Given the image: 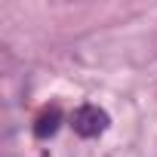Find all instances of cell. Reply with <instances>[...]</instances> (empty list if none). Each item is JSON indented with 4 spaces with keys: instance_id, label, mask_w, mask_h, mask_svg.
Instances as JSON below:
<instances>
[{
    "instance_id": "cell-1",
    "label": "cell",
    "mask_w": 157,
    "mask_h": 157,
    "mask_svg": "<svg viewBox=\"0 0 157 157\" xmlns=\"http://www.w3.org/2000/svg\"><path fill=\"white\" fill-rule=\"evenodd\" d=\"M108 114L99 108V105H83V108H77L74 111V120H71V126H74V132L77 136H83V139H96V136H102L105 129H108Z\"/></svg>"
},
{
    "instance_id": "cell-2",
    "label": "cell",
    "mask_w": 157,
    "mask_h": 157,
    "mask_svg": "<svg viewBox=\"0 0 157 157\" xmlns=\"http://www.w3.org/2000/svg\"><path fill=\"white\" fill-rule=\"evenodd\" d=\"M59 123H62V111H59V108H46V111L37 117V123H34V136H37V139H49V136L59 129Z\"/></svg>"
}]
</instances>
